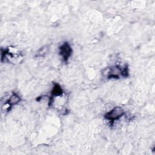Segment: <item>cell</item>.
Here are the masks:
<instances>
[{
	"mask_svg": "<svg viewBox=\"0 0 155 155\" xmlns=\"http://www.w3.org/2000/svg\"><path fill=\"white\" fill-rule=\"evenodd\" d=\"M124 113V111L121 107H116L110 111L107 112L105 115V117L110 121L114 122L115 120H117L122 117Z\"/></svg>",
	"mask_w": 155,
	"mask_h": 155,
	"instance_id": "obj_1",
	"label": "cell"
},
{
	"mask_svg": "<svg viewBox=\"0 0 155 155\" xmlns=\"http://www.w3.org/2000/svg\"><path fill=\"white\" fill-rule=\"evenodd\" d=\"M60 54L65 61H67L71 54V48L68 43L63 44L59 48Z\"/></svg>",
	"mask_w": 155,
	"mask_h": 155,
	"instance_id": "obj_2",
	"label": "cell"
},
{
	"mask_svg": "<svg viewBox=\"0 0 155 155\" xmlns=\"http://www.w3.org/2000/svg\"><path fill=\"white\" fill-rule=\"evenodd\" d=\"M19 101H20L19 96L18 94L14 93L10 97L7 103L8 104V106L10 107V106H12L13 105L17 104L19 102Z\"/></svg>",
	"mask_w": 155,
	"mask_h": 155,
	"instance_id": "obj_3",
	"label": "cell"
},
{
	"mask_svg": "<svg viewBox=\"0 0 155 155\" xmlns=\"http://www.w3.org/2000/svg\"><path fill=\"white\" fill-rule=\"evenodd\" d=\"M62 90L61 87L58 84H55L52 91V95L54 96H58L62 94Z\"/></svg>",
	"mask_w": 155,
	"mask_h": 155,
	"instance_id": "obj_4",
	"label": "cell"
}]
</instances>
